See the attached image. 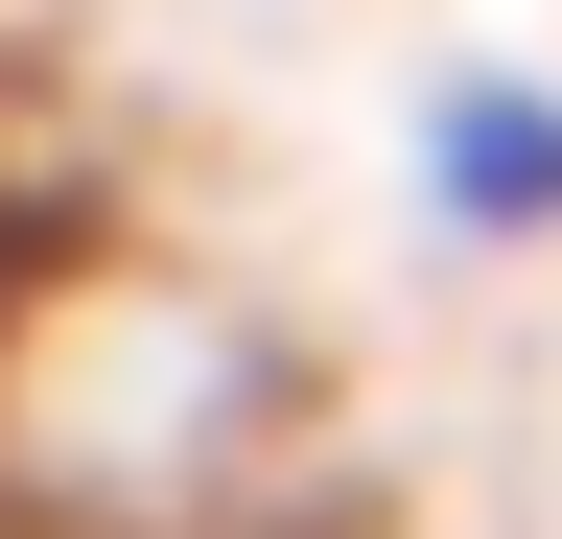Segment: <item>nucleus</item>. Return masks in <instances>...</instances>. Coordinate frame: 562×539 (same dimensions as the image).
<instances>
[{
    "instance_id": "nucleus-2",
    "label": "nucleus",
    "mask_w": 562,
    "mask_h": 539,
    "mask_svg": "<svg viewBox=\"0 0 562 539\" xmlns=\"http://www.w3.org/2000/svg\"><path fill=\"white\" fill-rule=\"evenodd\" d=\"M0 305H24V235H0Z\"/></svg>"
},
{
    "instance_id": "nucleus-1",
    "label": "nucleus",
    "mask_w": 562,
    "mask_h": 539,
    "mask_svg": "<svg viewBox=\"0 0 562 539\" xmlns=\"http://www.w3.org/2000/svg\"><path fill=\"white\" fill-rule=\"evenodd\" d=\"M422 212H446L469 258H539L562 235V94L539 71H446L422 94Z\"/></svg>"
}]
</instances>
